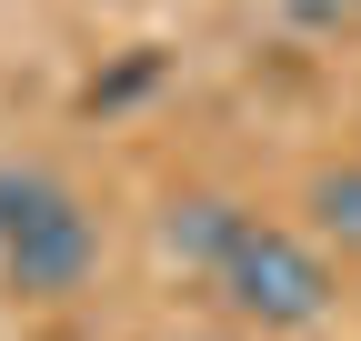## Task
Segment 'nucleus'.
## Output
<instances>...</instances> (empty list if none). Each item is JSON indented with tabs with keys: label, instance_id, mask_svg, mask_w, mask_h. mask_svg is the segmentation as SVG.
Instances as JSON below:
<instances>
[{
	"label": "nucleus",
	"instance_id": "f257e3e1",
	"mask_svg": "<svg viewBox=\"0 0 361 341\" xmlns=\"http://www.w3.org/2000/svg\"><path fill=\"white\" fill-rule=\"evenodd\" d=\"M101 261V221L51 181V170H0V271L30 302H61Z\"/></svg>",
	"mask_w": 361,
	"mask_h": 341
},
{
	"label": "nucleus",
	"instance_id": "20e7f679",
	"mask_svg": "<svg viewBox=\"0 0 361 341\" xmlns=\"http://www.w3.org/2000/svg\"><path fill=\"white\" fill-rule=\"evenodd\" d=\"M311 211H322V231L341 251H361V161L351 170H322V181H311Z\"/></svg>",
	"mask_w": 361,
	"mask_h": 341
},
{
	"label": "nucleus",
	"instance_id": "7ed1b4c3",
	"mask_svg": "<svg viewBox=\"0 0 361 341\" xmlns=\"http://www.w3.org/2000/svg\"><path fill=\"white\" fill-rule=\"evenodd\" d=\"M251 231V211H231V201H211V191H191V201H171V221H161V241L180 251V261H201V271H221L231 261V241Z\"/></svg>",
	"mask_w": 361,
	"mask_h": 341
},
{
	"label": "nucleus",
	"instance_id": "f03ea898",
	"mask_svg": "<svg viewBox=\"0 0 361 341\" xmlns=\"http://www.w3.org/2000/svg\"><path fill=\"white\" fill-rule=\"evenodd\" d=\"M211 291L231 302V321H251V331H311L331 311V261L311 251L301 231H281V221H251L241 241H231V261L211 271Z\"/></svg>",
	"mask_w": 361,
	"mask_h": 341
}]
</instances>
